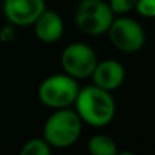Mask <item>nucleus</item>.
<instances>
[{
    "label": "nucleus",
    "instance_id": "nucleus-1",
    "mask_svg": "<svg viewBox=\"0 0 155 155\" xmlns=\"http://www.w3.org/2000/svg\"><path fill=\"white\" fill-rule=\"evenodd\" d=\"M74 104L82 123L91 127H105L114 118L116 102L110 91L95 84L79 88Z\"/></svg>",
    "mask_w": 155,
    "mask_h": 155
},
{
    "label": "nucleus",
    "instance_id": "nucleus-2",
    "mask_svg": "<svg viewBox=\"0 0 155 155\" xmlns=\"http://www.w3.org/2000/svg\"><path fill=\"white\" fill-rule=\"evenodd\" d=\"M82 134V120L76 112L57 109L44 125L42 139L51 147L65 148L72 146Z\"/></svg>",
    "mask_w": 155,
    "mask_h": 155
},
{
    "label": "nucleus",
    "instance_id": "nucleus-3",
    "mask_svg": "<svg viewBox=\"0 0 155 155\" xmlns=\"http://www.w3.org/2000/svg\"><path fill=\"white\" fill-rule=\"evenodd\" d=\"M79 93L76 79L67 74L52 75L41 82L38 87V98L45 106L53 109H65L74 104Z\"/></svg>",
    "mask_w": 155,
    "mask_h": 155
},
{
    "label": "nucleus",
    "instance_id": "nucleus-4",
    "mask_svg": "<svg viewBox=\"0 0 155 155\" xmlns=\"http://www.w3.org/2000/svg\"><path fill=\"white\" fill-rule=\"evenodd\" d=\"M113 19L114 12L104 0H80L75 12L76 26L88 35L107 33Z\"/></svg>",
    "mask_w": 155,
    "mask_h": 155
},
{
    "label": "nucleus",
    "instance_id": "nucleus-5",
    "mask_svg": "<svg viewBox=\"0 0 155 155\" xmlns=\"http://www.w3.org/2000/svg\"><path fill=\"white\" fill-rule=\"evenodd\" d=\"M107 34L114 48L124 53L139 52L146 42V33L143 27L136 21L127 16L113 19Z\"/></svg>",
    "mask_w": 155,
    "mask_h": 155
},
{
    "label": "nucleus",
    "instance_id": "nucleus-6",
    "mask_svg": "<svg viewBox=\"0 0 155 155\" xmlns=\"http://www.w3.org/2000/svg\"><path fill=\"white\" fill-rule=\"evenodd\" d=\"M98 63L97 54L88 45L75 42L65 46L61 53V65L65 74L74 79H86L91 76Z\"/></svg>",
    "mask_w": 155,
    "mask_h": 155
},
{
    "label": "nucleus",
    "instance_id": "nucleus-7",
    "mask_svg": "<svg viewBox=\"0 0 155 155\" xmlns=\"http://www.w3.org/2000/svg\"><path fill=\"white\" fill-rule=\"evenodd\" d=\"M45 10L44 0H4L3 11L14 26H29Z\"/></svg>",
    "mask_w": 155,
    "mask_h": 155
},
{
    "label": "nucleus",
    "instance_id": "nucleus-8",
    "mask_svg": "<svg viewBox=\"0 0 155 155\" xmlns=\"http://www.w3.org/2000/svg\"><path fill=\"white\" fill-rule=\"evenodd\" d=\"M91 76L95 86L112 91L123 84L125 79V68L116 60H105L102 63H97Z\"/></svg>",
    "mask_w": 155,
    "mask_h": 155
},
{
    "label": "nucleus",
    "instance_id": "nucleus-9",
    "mask_svg": "<svg viewBox=\"0 0 155 155\" xmlns=\"http://www.w3.org/2000/svg\"><path fill=\"white\" fill-rule=\"evenodd\" d=\"M33 25L37 38L46 44L59 41L64 33V22L61 16L53 10L45 8Z\"/></svg>",
    "mask_w": 155,
    "mask_h": 155
},
{
    "label": "nucleus",
    "instance_id": "nucleus-10",
    "mask_svg": "<svg viewBox=\"0 0 155 155\" xmlns=\"http://www.w3.org/2000/svg\"><path fill=\"white\" fill-rule=\"evenodd\" d=\"M87 150L90 155H117V144L110 136L95 135L87 143Z\"/></svg>",
    "mask_w": 155,
    "mask_h": 155
},
{
    "label": "nucleus",
    "instance_id": "nucleus-11",
    "mask_svg": "<svg viewBox=\"0 0 155 155\" xmlns=\"http://www.w3.org/2000/svg\"><path fill=\"white\" fill-rule=\"evenodd\" d=\"M19 155H52L51 146L44 139H31L22 147Z\"/></svg>",
    "mask_w": 155,
    "mask_h": 155
},
{
    "label": "nucleus",
    "instance_id": "nucleus-12",
    "mask_svg": "<svg viewBox=\"0 0 155 155\" xmlns=\"http://www.w3.org/2000/svg\"><path fill=\"white\" fill-rule=\"evenodd\" d=\"M137 0H109V5L112 8V11L118 15L121 14L129 12L131 10H134L135 5H136Z\"/></svg>",
    "mask_w": 155,
    "mask_h": 155
},
{
    "label": "nucleus",
    "instance_id": "nucleus-13",
    "mask_svg": "<svg viewBox=\"0 0 155 155\" xmlns=\"http://www.w3.org/2000/svg\"><path fill=\"white\" fill-rule=\"evenodd\" d=\"M136 11L146 18H155V0H137Z\"/></svg>",
    "mask_w": 155,
    "mask_h": 155
},
{
    "label": "nucleus",
    "instance_id": "nucleus-14",
    "mask_svg": "<svg viewBox=\"0 0 155 155\" xmlns=\"http://www.w3.org/2000/svg\"><path fill=\"white\" fill-rule=\"evenodd\" d=\"M0 38H2L3 41H10L14 38V29L11 26H7L4 27V29L0 31Z\"/></svg>",
    "mask_w": 155,
    "mask_h": 155
},
{
    "label": "nucleus",
    "instance_id": "nucleus-15",
    "mask_svg": "<svg viewBox=\"0 0 155 155\" xmlns=\"http://www.w3.org/2000/svg\"><path fill=\"white\" fill-rule=\"evenodd\" d=\"M117 155H136V154L131 153V151H123V153H117Z\"/></svg>",
    "mask_w": 155,
    "mask_h": 155
}]
</instances>
